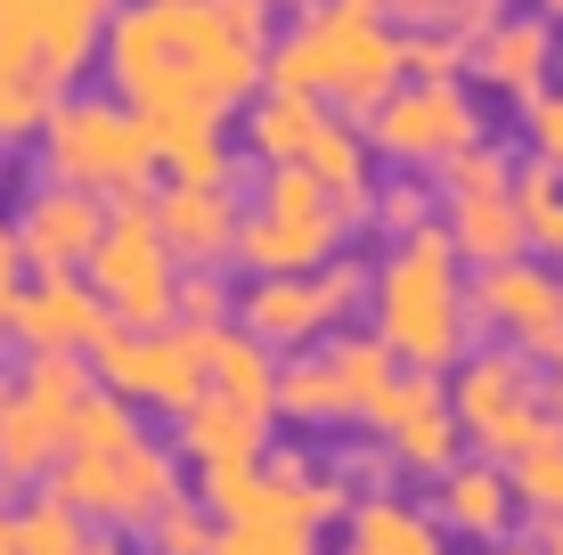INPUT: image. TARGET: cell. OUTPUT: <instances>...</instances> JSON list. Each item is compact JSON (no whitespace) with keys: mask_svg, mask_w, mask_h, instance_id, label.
Returning a JSON list of instances; mask_svg holds the SVG:
<instances>
[{"mask_svg":"<svg viewBox=\"0 0 563 555\" xmlns=\"http://www.w3.org/2000/svg\"><path fill=\"white\" fill-rule=\"evenodd\" d=\"M107 74L155 140L221 131L269 82V0H123L107 25Z\"/></svg>","mask_w":563,"mask_h":555,"instance_id":"6da1fadb","label":"cell"},{"mask_svg":"<svg viewBox=\"0 0 563 555\" xmlns=\"http://www.w3.org/2000/svg\"><path fill=\"white\" fill-rule=\"evenodd\" d=\"M269 82H295L327 99L343 123H367L409 82V33L376 0H310L286 33H269Z\"/></svg>","mask_w":563,"mask_h":555,"instance_id":"7a4b0ae2","label":"cell"},{"mask_svg":"<svg viewBox=\"0 0 563 555\" xmlns=\"http://www.w3.org/2000/svg\"><path fill=\"white\" fill-rule=\"evenodd\" d=\"M457 237L450 221H424L409 237L384 245L376 286H367V311L376 335L393 343L400 368H457L465 359V328H474V286L457 278Z\"/></svg>","mask_w":563,"mask_h":555,"instance_id":"3957f363","label":"cell"},{"mask_svg":"<svg viewBox=\"0 0 563 555\" xmlns=\"http://www.w3.org/2000/svg\"><path fill=\"white\" fill-rule=\"evenodd\" d=\"M155 164H164V140L140 107L114 90V99H57L49 123H42V171L49 180H74L90 197L123 204V197H147L155 188Z\"/></svg>","mask_w":563,"mask_h":555,"instance_id":"277c9868","label":"cell"},{"mask_svg":"<svg viewBox=\"0 0 563 555\" xmlns=\"http://www.w3.org/2000/svg\"><path fill=\"white\" fill-rule=\"evenodd\" d=\"M367 213L352 197L319 180L310 164H262L254 180V204H245V229H238V262L254 278H278V270H319V262L343 254Z\"/></svg>","mask_w":563,"mask_h":555,"instance_id":"5b68a950","label":"cell"},{"mask_svg":"<svg viewBox=\"0 0 563 555\" xmlns=\"http://www.w3.org/2000/svg\"><path fill=\"white\" fill-rule=\"evenodd\" d=\"M450 409L465 425V442L482 457H522L539 442H563V417L548 409V392L531 385V352L522 343H498V352H465L450 376Z\"/></svg>","mask_w":563,"mask_h":555,"instance_id":"8992f818","label":"cell"},{"mask_svg":"<svg viewBox=\"0 0 563 555\" xmlns=\"http://www.w3.org/2000/svg\"><path fill=\"white\" fill-rule=\"evenodd\" d=\"M90 368H99L107 392L180 417L212 392V328H197V319H172V328H107L90 343Z\"/></svg>","mask_w":563,"mask_h":555,"instance_id":"52a82bcc","label":"cell"},{"mask_svg":"<svg viewBox=\"0 0 563 555\" xmlns=\"http://www.w3.org/2000/svg\"><path fill=\"white\" fill-rule=\"evenodd\" d=\"M82 278L107 295L114 328H172V319H180V254H172L164 229H155V197L114 204Z\"/></svg>","mask_w":563,"mask_h":555,"instance_id":"ba28073f","label":"cell"},{"mask_svg":"<svg viewBox=\"0 0 563 555\" xmlns=\"http://www.w3.org/2000/svg\"><path fill=\"white\" fill-rule=\"evenodd\" d=\"M49 490L66 507H82L90 523H114V531H140L147 514H164L180 499V449L164 442H123V449H66L49 466Z\"/></svg>","mask_w":563,"mask_h":555,"instance_id":"9c48e42d","label":"cell"},{"mask_svg":"<svg viewBox=\"0 0 563 555\" xmlns=\"http://www.w3.org/2000/svg\"><path fill=\"white\" fill-rule=\"evenodd\" d=\"M474 140H482V107L465 99V82H433V74H409L393 99L367 114V147L400 171H441Z\"/></svg>","mask_w":563,"mask_h":555,"instance_id":"30bf717a","label":"cell"},{"mask_svg":"<svg viewBox=\"0 0 563 555\" xmlns=\"http://www.w3.org/2000/svg\"><path fill=\"white\" fill-rule=\"evenodd\" d=\"M360 425L393 442L400 474H433V482L457 466V442H465V425H457V409H450V385H441V368H400L393 385L367 400Z\"/></svg>","mask_w":563,"mask_h":555,"instance_id":"8fae6325","label":"cell"},{"mask_svg":"<svg viewBox=\"0 0 563 555\" xmlns=\"http://www.w3.org/2000/svg\"><path fill=\"white\" fill-rule=\"evenodd\" d=\"M474 328H498L531 359H555L563 352V278L531 254L474 270Z\"/></svg>","mask_w":563,"mask_h":555,"instance_id":"7c38bea8","label":"cell"},{"mask_svg":"<svg viewBox=\"0 0 563 555\" xmlns=\"http://www.w3.org/2000/svg\"><path fill=\"white\" fill-rule=\"evenodd\" d=\"M107 197H90V188L74 180H33L25 197H16V245H25V270H90V254H99L107 237Z\"/></svg>","mask_w":563,"mask_h":555,"instance_id":"4fadbf2b","label":"cell"},{"mask_svg":"<svg viewBox=\"0 0 563 555\" xmlns=\"http://www.w3.org/2000/svg\"><path fill=\"white\" fill-rule=\"evenodd\" d=\"M107 25H114V0H0V33L25 42L57 82L107 57Z\"/></svg>","mask_w":563,"mask_h":555,"instance_id":"5bb4252c","label":"cell"},{"mask_svg":"<svg viewBox=\"0 0 563 555\" xmlns=\"http://www.w3.org/2000/svg\"><path fill=\"white\" fill-rule=\"evenodd\" d=\"M155 229L180 254V270H221V262H238L245 204L229 180H172V188H155Z\"/></svg>","mask_w":563,"mask_h":555,"instance_id":"9a60e30c","label":"cell"},{"mask_svg":"<svg viewBox=\"0 0 563 555\" xmlns=\"http://www.w3.org/2000/svg\"><path fill=\"white\" fill-rule=\"evenodd\" d=\"M107 328H114L107 295L74 270H33V286L16 295V319H9V335L25 352H90Z\"/></svg>","mask_w":563,"mask_h":555,"instance_id":"2e32d148","label":"cell"},{"mask_svg":"<svg viewBox=\"0 0 563 555\" xmlns=\"http://www.w3.org/2000/svg\"><path fill=\"white\" fill-rule=\"evenodd\" d=\"M548 74H555V16L548 9L498 16L474 49V82L498 90V99H531V90H548Z\"/></svg>","mask_w":563,"mask_h":555,"instance_id":"e0dca14e","label":"cell"},{"mask_svg":"<svg viewBox=\"0 0 563 555\" xmlns=\"http://www.w3.org/2000/svg\"><path fill=\"white\" fill-rule=\"evenodd\" d=\"M327 99H310V90L295 82H262L254 99L238 107V140H245V156L254 164H302L310 156V140L327 131Z\"/></svg>","mask_w":563,"mask_h":555,"instance_id":"ac0fdd59","label":"cell"},{"mask_svg":"<svg viewBox=\"0 0 563 555\" xmlns=\"http://www.w3.org/2000/svg\"><path fill=\"white\" fill-rule=\"evenodd\" d=\"M180 457L188 466H262L269 457V417L245 409L229 392H205L197 409H180Z\"/></svg>","mask_w":563,"mask_h":555,"instance_id":"d6986e66","label":"cell"},{"mask_svg":"<svg viewBox=\"0 0 563 555\" xmlns=\"http://www.w3.org/2000/svg\"><path fill=\"white\" fill-rule=\"evenodd\" d=\"M515 474L498 466V457H457L450 474L433 482V514L441 531H465V540H498V531L515 523Z\"/></svg>","mask_w":563,"mask_h":555,"instance_id":"ffe728a7","label":"cell"},{"mask_svg":"<svg viewBox=\"0 0 563 555\" xmlns=\"http://www.w3.org/2000/svg\"><path fill=\"white\" fill-rule=\"evenodd\" d=\"M441 221H450L465 270H490V262L531 254V221H522L515 188H490V197H450V204H441Z\"/></svg>","mask_w":563,"mask_h":555,"instance_id":"44dd1931","label":"cell"},{"mask_svg":"<svg viewBox=\"0 0 563 555\" xmlns=\"http://www.w3.org/2000/svg\"><path fill=\"white\" fill-rule=\"evenodd\" d=\"M66 457V417L42 409L25 385L0 400V482H42V474Z\"/></svg>","mask_w":563,"mask_h":555,"instance_id":"7402d4cb","label":"cell"},{"mask_svg":"<svg viewBox=\"0 0 563 555\" xmlns=\"http://www.w3.org/2000/svg\"><path fill=\"white\" fill-rule=\"evenodd\" d=\"M57 99H66V82H57V74H49L25 42H9V33H0V147L42 140V123H49Z\"/></svg>","mask_w":563,"mask_h":555,"instance_id":"603a6c76","label":"cell"},{"mask_svg":"<svg viewBox=\"0 0 563 555\" xmlns=\"http://www.w3.org/2000/svg\"><path fill=\"white\" fill-rule=\"evenodd\" d=\"M278 417L286 425H352L360 400L327 352H295V359H278Z\"/></svg>","mask_w":563,"mask_h":555,"instance_id":"cb8c5ba5","label":"cell"},{"mask_svg":"<svg viewBox=\"0 0 563 555\" xmlns=\"http://www.w3.org/2000/svg\"><path fill=\"white\" fill-rule=\"evenodd\" d=\"M343 555H441V514H417L400 499H360L352 514H343Z\"/></svg>","mask_w":563,"mask_h":555,"instance_id":"d4e9b609","label":"cell"},{"mask_svg":"<svg viewBox=\"0 0 563 555\" xmlns=\"http://www.w3.org/2000/svg\"><path fill=\"white\" fill-rule=\"evenodd\" d=\"M212 392L278 417V359H269V343L245 328H212Z\"/></svg>","mask_w":563,"mask_h":555,"instance_id":"484cf974","label":"cell"},{"mask_svg":"<svg viewBox=\"0 0 563 555\" xmlns=\"http://www.w3.org/2000/svg\"><path fill=\"white\" fill-rule=\"evenodd\" d=\"M302 164L319 171V180L335 188V197H352L360 213L376 204V188H367V140H360L352 123H343V114H327V131L310 140V156H302Z\"/></svg>","mask_w":563,"mask_h":555,"instance_id":"4316f807","label":"cell"},{"mask_svg":"<svg viewBox=\"0 0 563 555\" xmlns=\"http://www.w3.org/2000/svg\"><path fill=\"white\" fill-rule=\"evenodd\" d=\"M515 204H522V221H531V254L563 262V171H548L531 156L515 171Z\"/></svg>","mask_w":563,"mask_h":555,"instance_id":"83f0119b","label":"cell"},{"mask_svg":"<svg viewBox=\"0 0 563 555\" xmlns=\"http://www.w3.org/2000/svg\"><path fill=\"white\" fill-rule=\"evenodd\" d=\"M212 540H221V514H212L205 499H172L164 514H147V523H140V547L147 555H212Z\"/></svg>","mask_w":563,"mask_h":555,"instance_id":"f1b7e54d","label":"cell"},{"mask_svg":"<svg viewBox=\"0 0 563 555\" xmlns=\"http://www.w3.org/2000/svg\"><path fill=\"white\" fill-rule=\"evenodd\" d=\"M16 523H25V555H90V531H82L90 514L66 507L57 490H49V499H33Z\"/></svg>","mask_w":563,"mask_h":555,"instance_id":"f546056e","label":"cell"},{"mask_svg":"<svg viewBox=\"0 0 563 555\" xmlns=\"http://www.w3.org/2000/svg\"><path fill=\"white\" fill-rule=\"evenodd\" d=\"M367 221H376L384 237H409V229L441 221V188H433V180H417V171H409V180L393 171V180L376 188V204H367Z\"/></svg>","mask_w":563,"mask_h":555,"instance_id":"4dcf8cb0","label":"cell"},{"mask_svg":"<svg viewBox=\"0 0 563 555\" xmlns=\"http://www.w3.org/2000/svg\"><path fill=\"white\" fill-rule=\"evenodd\" d=\"M123 442H140V417L123 392H90L66 425V449H123Z\"/></svg>","mask_w":563,"mask_h":555,"instance_id":"1f68e13d","label":"cell"},{"mask_svg":"<svg viewBox=\"0 0 563 555\" xmlns=\"http://www.w3.org/2000/svg\"><path fill=\"white\" fill-rule=\"evenodd\" d=\"M433 188H441V204L450 197H490V188H515V164L498 156L490 140H474V147H457V156L433 171Z\"/></svg>","mask_w":563,"mask_h":555,"instance_id":"d6a6232c","label":"cell"},{"mask_svg":"<svg viewBox=\"0 0 563 555\" xmlns=\"http://www.w3.org/2000/svg\"><path fill=\"white\" fill-rule=\"evenodd\" d=\"M507 474H515V499L531 514H563V442H539V449L507 457Z\"/></svg>","mask_w":563,"mask_h":555,"instance_id":"836d02e7","label":"cell"},{"mask_svg":"<svg viewBox=\"0 0 563 555\" xmlns=\"http://www.w3.org/2000/svg\"><path fill=\"white\" fill-rule=\"evenodd\" d=\"M474 66V42H457L450 25H409V74H433V82H457Z\"/></svg>","mask_w":563,"mask_h":555,"instance_id":"e575fe53","label":"cell"},{"mask_svg":"<svg viewBox=\"0 0 563 555\" xmlns=\"http://www.w3.org/2000/svg\"><path fill=\"white\" fill-rule=\"evenodd\" d=\"M164 171L172 180H229V140L221 131H188V140H164Z\"/></svg>","mask_w":563,"mask_h":555,"instance_id":"d590c367","label":"cell"},{"mask_svg":"<svg viewBox=\"0 0 563 555\" xmlns=\"http://www.w3.org/2000/svg\"><path fill=\"white\" fill-rule=\"evenodd\" d=\"M522 140H531V156L548 164V171H563V90L555 82L522 99Z\"/></svg>","mask_w":563,"mask_h":555,"instance_id":"8d00e7d4","label":"cell"},{"mask_svg":"<svg viewBox=\"0 0 563 555\" xmlns=\"http://www.w3.org/2000/svg\"><path fill=\"white\" fill-rule=\"evenodd\" d=\"M229 311H238V295H229L212 270H180V319H197V328H221Z\"/></svg>","mask_w":563,"mask_h":555,"instance_id":"74e56055","label":"cell"},{"mask_svg":"<svg viewBox=\"0 0 563 555\" xmlns=\"http://www.w3.org/2000/svg\"><path fill=\"white\" fill-rule=\"evenodd\" d=\"M16 295H25V245H16V221H0V335L16 319Z\"/></svg>","mask_w":563,"mask_h":555,"instance_id":"f35d334b","label":"cell"},{"mask_svg":"<svg viewBox=\"0 0 563 555\" xmlns=\"http://www.w3.org/2000/svg\"><path fill=\"white\" fill-rule=\"evenodd\" d=\"M498 16H507V0H450V16H441V25H450L457 42H474V49H482V33H490Z\"/></svg>","mask_w":563,"mask_h":555,"instance_id":"ab89813d","label":"cell"},{"mask_svg":"<svg viewBox=\"0 0 563 555\" xmlns=\"http://www.w3.org/2000/svg\"><path fill=\"white\" fill-rule=\"evenodd\" d=\"M384 16H393V25H441V16H450V0H376Z\"/></svg>","mask_w":563,"mask_h":555,"instance_id":"60d3db41","label":"cell"},{"mask_svg":"<svg viewBox=\"0 0 563 555\" xmlns=\"http://www.w3.org/2000/svg\"><path fill=\"white\" fill-rule=\"evenodd\" d=\"M539 555H563V514H539Z\"/></svg>","mask_w":563,"mask_h":555,"instance_id":"b9f144b4","label":"cell"},{"mask_svg":"<svg viewBox=\"0 0 563 555\" xmlns=\"http://www.w3.org/2000/svg\"><path fill=\"white\" fill-rule=\"evenodd\" d=\"M0 555H25V523L16 514H0Z\"/></svg>","mask_w":563,"mask_h":555,"instance_id":"7bdbcfd3","label":"cell"},{"mask_svg":"<svg viewBox=\"0 0 563 555\" xmlns=\"http://www.w3.org/2000/svg\"><path fill=\"white\" fill-rule=\"evenodd\" d=\"M90 555H123V540H114V531H90Z\"/></svg>","mask_w":563,"mask_h":555,"instance_id":"ee69618b","label":"cell"},{"mask_svg":"<svg viewBox=\"0 0 563 555\" xmlns=\"http://www.w3.org/2000/svg\"><path fill=\"white\" fill-rule=\"evenodd\" d=\"M548 409L563 417V359H555V385H548Z\"/></svg>","mask_w":563,"mask_h":555,"instance_id":"f6af8a7d","label":"cell"},{"mask_svg":"<svg viewBox=\"0 0 563 555\" xmlns=\"http://www.w3.org/2000/svg\"><path fill=\"white\" fill-rule=\"evenodd\" d=\"M9 392H16V376H9V368H0V400H9Z\"/></svg>","mask_w":563,"mask_h":555,"instance_id":"bcb514c9","label":"cell"},{"mask_svg":"<svg viewBox=\"0 0 563 555\" xmlns=\"http://www.w3.org/2000/svg\"><path fill=\"white\" fill-rule=\"evenodd\" d=\"M531 9H548V16H563V0H531Z\"/></svg>","mask_w":563,"mask_h":555,"instance_id":"7dc6e473","label":"cell"},{"mask_svg":"<svg viewBox=\"0 0 563 555\" xmlns=\"http://www.w3.org/2000/svg\"><path fill=\"white\" fill-rule=\"evenodd\" d=\"M269 9H310V0H269Z\"/></svg>","mask_w":563,"mask_h":555,"instance_id":"c3c4849f","label":"cell"},{"mask_svg":"<svg viewBox=\"0 0 563 555\" xmlns=\"http://www.w3.org/2000/svg\"><path fill=\"white\" fill-rule=\"evenodd\" d=\"M490 555H522V547H490Z\"/></svg>","mask_w":563,"mask_h":555,"instance_id":"681fc988","label":"cell"}]
</instances>
